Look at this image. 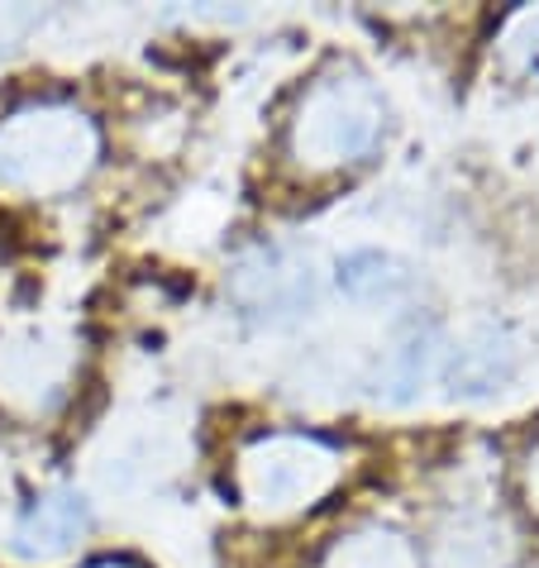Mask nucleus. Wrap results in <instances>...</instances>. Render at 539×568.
I'll use <instances>...</instances> for the list:
<instances>
[{"label": "nucleus", "mask_w": 539, "mask_h": 568, "mask_svg": "<svg viewBox=\"0 0 539 568\" xmlns=\"http://www.w3.org/2000/svg\"><path fill=\"white\" fill-rule=\"evenodd\" d=\"M91 530V511L82 497L72 493H53L29 507V516L14 530V555L20 559H53L68 555V549Z\"/></svg>", "instance_id": "obj_4"}, {"label": "nucleus", "mask_w": 539, "mask_h": 568, "mask_svg": "<svg viewBox=\"0 0 539 568\" xmlns=\"http://www.w3.org/2000/svg\"><path fill=\"white\" fill-rule=\"evenodd\" d=\"M296 153L315 168L354 163L383 139V97L373 91L368 77L335 72L311 87L296 115Z\"/></svg>", "instance_id": "obj_2"}, {"label": "nucleus", "mask_w": 539, "mask_h": 568, "mask_svg": "<svg viewBox=\"0 0 539 568\" xmlns=\"http://www.w3.org/2000/svg\"><path fill=\"white\" fill-rule=\"evenodd\" d=\"M325 568H416V559H410L401 535L368 530V535H354L348 545H339Z\"/></svg>", "instance_id": "obj_8"}, {"label": "nucleus", "mask_w": 539, "mask_h": 568, "mask_svg": "<svg viewBox=\"0 0 539 568\" xmlns=\"http://www.w3.org/2000/svg\"><path fill=\"white\" fill-rule=\"evenodd\" d=\"M339 478V454L306 435H267L240 454V493L267 516L311 507Z\"/></svg>", "instance_id": "obj_3"}, {"label": "nucleus", "mask_w": 539, "mask_h": 568, "mask_svg": "<svg viewBox=\"0 0 539 568\" xmlns=\"http://www.w3.org/2000/svg\"><path fill=\"white\" fill-rule=\"evenodd\" d=\"M339 287L354 296V302H396V296L410 292V273L383 248H358V254L339 258Z\"/></svg>", "instance_id": "obj_6"}, {"label": "nucleus", "mask_w": 539, "mask_h": 568, "mask_svg": "<svg viewBox=\"0 0 539 568\" xmlns=\"http://www.w3.org/2000/svg\"><path fill=\"white\" fill-rule=\"evenodd\" d=\"M511 368H516V349H506L497 329H487V335H472L464 349L449 354L444 383H449L454 397H487L511 377Z\"/></svg>", "instance_id": "obj_5"}, {"label": "nucleus", "mask_w": 539, "mask_h": 568, "mask_svg": "<svg viewBox=\"0 0 539 568\" xmlns=\"http://www.w3.org/2000/svg\"><path fill=\"white\" fill-rule=\"evenodd\" d=\"M430 358H435V329L410 321L396 344L387 349V368H383V387L391 402H410L416 397V387L425 383V373H430Z\"/></svg>", "instance_id": "obj_7"}, {"label": "nucleus", "mask_w": 539, "mask_h": 568, "mask_svg": "<svg viewBox=\"0 0 539 568\" xmlns=\"http://www.w3.org/2000/svg\"><path fill=\"white\" fill-rule=\"evenodd\" d=\"M530 493H539V459L530 464Z\"/></svg>", "instance_id": "obj_9"}, {"label": "nucleus", "mask_w": 539, "mask_h": 568, "mask_svg": "<svg viewBox=\"0 0 539 568\" xmlns=\"http://www.w3.org/2000/svg\"><path fill=\"white\" fill-rule=\"evenodd\" d=\"M96 158V130L82 110L29 105L0 124V186L14 192H68Z\"/></svg>", "instance_id": "obj_1"}]
</instances>
